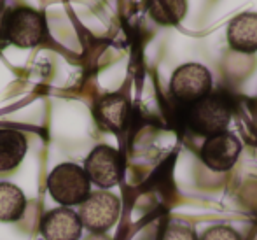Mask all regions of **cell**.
Wrapping results in <instances>:
<instances>
[{
    "instance_id": "6da1fadb",
    "label": "cell",
    "mask_w": 257,
    "mask_h": 240,
    "mask_svg": "<svg viewBox=\"0 0 257 240\" xmlns=\"http://www.w3.org/2000/svg\"><path fill=\"white\" fill-rule=\"evenodd\" d=\"M48 191L63 207L81 205L91 193V183L79 165L60 163L48 176Z\"/></svg>"
},
{
    "instance_id": "7a4b0ae2",
    "label": "cell",
    "mask_w": 257,
    "mask_h": 240,
    "mask_svg": "<svg viewBox=\"0 0 257 240\" xmlns=\"http://www.w3.org/2000/svg\"><path fill=\"white\" fill-rule=\"evenodd\" d=\"M231 121V104L224 95L212 93L191 104L189 126L196 133L212 137L226 132Z\"/></svg>"
},
{
    "instance_id": "3957f363",
    "label": "cell",
    "mask_w": 257,
    "mask_h": 240,
    "mask_svg": "<svg viewBox=\"0 0 257 240\" xmlns=\"http://www.w3.org/2000/svg\"><path fill=\"white\" fill-rule=\"evenodd\" d=\"M2 32L6 39L16 48H35L44 41L46 23L39 11L30 7H18L7 14Z\"/></svg>"
},
{
    "instance_id": "277c9868",
    "label": "cell",
    "mask_w": 257,
    "mask_h": 240,
    "mask_svg": "<svg viewBox=\"0 0 257 240\" xmlns=\"http://www.w3.org/2000/svg\"><path fill=\"white\" fill-rule=\"evenodd\" d=\"M79 219L82 228L91 233H105L110 230L121 214V200L108 191H95L79 205Z\"/></svg>"
},
{
    "instance_id": "5b68a950",
    "label": "cell",
    "mask_w": 257,
    "mask_h": 240,
    "mask_svg": "<svg viewBox=\"0 0 257 240\" xmlns=\"http://www.w3.org/2000/svg\"><path fill=\"white\" fill-rule=\"evenodd\" d=\"M170 92L180 102L194 104L212 92V74L205 65H180L172 75Z\"/></svg>"
},
{
    "instance_id": "8992f818",
    "label": "cell",
    "mask_w": 257,
    "mask_h": 240,
    "mask_svg": "<svg viewBox=\"0 0 257 240\" xmlns=\"http://www.w3.org/2000/svg\"><path fill=\"white\" fill-rule=\"evenodd\" d=\"M84 172L89 183L102 190L114 188L121 181L122 163L117 149L110 145H96L84 162Z\"/></svg>"
},
{
    "instance_id": "52a82bcc",
    "label": "cell",
    "mask_w": 257,
    "mask_h": 240,
    "mask_svg": "<svg viewBox=\"0 0 257 240\" xmlns=\"http://www.w3.org/2000/svg\"><path fill=\"white\" fill-rule=\"evenodd\" d=\"M240 152V140L233 133L222 132L206 137L203 147H201V159L208 169L215 170V172H224V170L233 169Z\"/></svg>"
},
{
    "instance_id": "ba28073f",
    "label": "cell",
    "mask_w": 257,
    "mask_h": 240,
    "mask_svg": "<svg viewBox=\"0 0 257 240\" xmlns=\"http://www.w3.org/2000/svg\"><path fill=\"white\" fill-rule=\"evenodd\" d=\"M39 231L46 240H79L82 223L77 212L68 207H58L42 216Z\"/></svg>"
},
{
    "instance_id": "9c48e42d",
    "label": "cell",
    "mask_w": 257,
    "mask_h": 240,
    "mask_svg": "<svg viewBox=\"0 0 257 240\" xmlns=\"http://www.w3.org/2000/svg\"><path fill=\"white\" fill-rule=\"evenodd\" d=\"M227 42L234 51L255 53L257 51V13H241L233 18L227 27Z\"/></svg>"
},
{
    "instance_id": "30bf717a",
    "label": "cell",
    "mask_w": 257,
    "mask_h": 240,
    "mask_svg": "<svg viewBox=\"0 0 257 240\" xmlns=\"http://www.w3.org/2000/svg\"><path fill=\"white\" fill-rule=\"evenodd\" d=\"M28 140L20 130L0 128V174H11L21 165Z\"/></svg>"
},
{
    "instance_id": "8fae6325",
    "label": "cell",
    "mask_w": 257,
    "mask_h": 240,
    "mask_svg": "<svg viewBox=\"0 0 257 240\" xmlns=\"http://www.w3.org/2000/svg\"><path fill=\"white\" fill-rule=\"evenodd\" d=\"M128 116V100L122 95H107L96 105V119L103 128L117 132Z\"/></svg>"
},
{
    "instance_id": "7c38bea8",
    "label": "cell",
    "mask_w": 257,
    "mask_h": 240,
    "mask_svg": "<svg viewBox=\"0 0 257 240\" xmlns=\"http://www.w3.org/2000/svg\"><path fill=\"white\" fill-rule=\"evenodd\" d=\"M25 193L11 183H0V221L2 223H18L27 207Z\"/></svg>"
},
{
    "instance_id": "4fadbf2b",
    "label": "cell",
    "mask_w": 257,
    "mask_h": 240,
    "mask_svg": "<svg viewBox=\"0 0 257 240\" xmlns=\"http://www.w3.org/2000/svg\"><path fill=\"white\" fill-rule=\"evenodd\" d=\"M149 14L159 25H179L187 14V0H149Z\"/></svg>"
},
{
    "instance_id": "5bb4252c",
    "label": "cell",
    "mask_w": 257,
    "mask_h": 240,
    "mask_svg": "<svg viewBox=\"0 0 257 240\" xmlns=\"http://www.w3.org/2000/svg\"><path fill=\"white\" fill-rule=\"evenodd\" d=\"M42 216H44V214H42V210H41V203L35 202V200H30V202H27L23 216L18 221V228H20L21 231H27V233H34V231L39 230Z\"/></svg>"
},
{
    "instance_id": "9a60e30c",
    "label": "cell",
    "mask_w": 257,
    "mask_h": 240,
    "mask_svg": "<svg viewBox=\"0 0 257 240\" xmlns=\"http://www.w3.org/2000/svg\"><path fill=\"white\" fill-rule=\"evenodd\" d=\"M159 240H198V235L191 226H186V224L180 223H172L165 228Z\"/></svg>"
},
{
    "instance_id": "2e32d148",
    "label": "cell",
    "mask_w": 257,
    "mask_h": 240,
    "mask_svg": "<svg viewBox=\"0 0 257 240\" xmlns=\"http://www.w3.org/2000/svg\"><path fill=\"white\" fill-rule=\"evenodd\" d=\"M198 240H243V238H241V235L234 228L226 226V224H219V226L208 228Z\"/></svg>"
},
{
    "instance_id": "e0dca14e",
    "label": "cell",
    "mask_w": 257,
    "mask_h": 240,
    "mask_svg": "<svg viewBox=\"0 0 257 240\" xmlns=\"http://www.w3.org/2000/svg\"><path fill=\"white\" fill-rule=\"evenodd\" d=\"M84 240H112V238L105 233H91V235H88Z\"/></svg>"
},
{
    "instance_id": "ac0fdd59",
    "label": "cell",
    "mask_w": 257,
    "mask_h": 240,
    "mask_svg": "<svg viewBox=\"0 0 257 240\" xmlns=\"http://www.w3.org/2000/svg\"><path fill=\"white\" fill-rule=\"evenodd\" d=\"M252 240H257V233H255V237H254V238H252Z\"/></svg>"
}]
</instances>
